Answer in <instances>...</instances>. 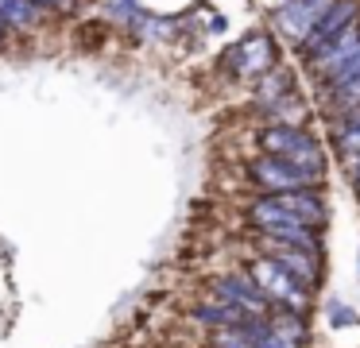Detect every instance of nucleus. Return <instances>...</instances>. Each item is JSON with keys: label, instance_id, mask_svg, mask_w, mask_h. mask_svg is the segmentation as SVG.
<instances>
[{"label": "nucleus", "instance_id": "obj_1", "mask_svg": "<svg viewBox=\"0 0 360 348\" xmlns=\"http://www.w3.org/2000/svg\"><path fill=\"white\" fill-rule=\"evenodd\" d=\"M252 221L259 224H271V221H302V224H314L318 228L326 221V205L314 190H287V193H264L248 205Z\"/></svg>", "mask_w": 360, "mask_h": 348}, {"label": "nucleus", "instance_id": "obj_2", "mask_svg": "<svg viewBox=\"0 0 360 348\" xmlns=\"http://www.w3.org/2000/svg\"><path fill=\"white\" fill-rule=\"evenodd\" d=\"M259 147H264V155H283V159L314 170V174L326 170V155H321L318 139L310 131L295 128V124H271V128H264L259 131Z\"/></svg>", "mask_w": 360, "mask_h": 348}, {"label": "nucleus", "instance_id": "obj_3", "mask_svg": "<svg viewBox=\"0 0 360 348\" xmlns=\"http://www.w3.org/2000/svg\"><path fill=\"white\" fill-rule=\"evenodd\" d=\"M248 275L259 283V290L283 309H295V314H306V302H310V286L298 283L287 267H283L275 255H256V263L248 267Z\"/></svg>", "mask_w": 360, "mask_h": 348}, {"label": "nucleus", "instance_id": "obj_4", "mask_svg": "<svg viewBox=\"0 0 360 348\" xmlns=\"http://www.w3.org/2000/svg\"><path fill=\"white\" fill-rule=\"evenodd\" d=\"M252 182L264 186L267 193H287V190H314L318 186L321 174H314V170L298 167V162L283 159V155H259L256 162L248 167Z\"/></svg>", "mask_w": 360, "mask_h": 348}, {"label": "nucleus", "instance_id": "obj_5", "mask_svg": "<svg viewBox=\"0 0 360 348\" xmlns=\"http://www.w3.org/2000/svg\"><path fill=\"white\" fill-rule=\"evenodd\" d=\"M329 8H333V0H287V4L275 12V31L287 35L295 46H302L306 35L318 27Z\"/></svg>", "mask_w": 360, "mask_h": 348}, {"label": "nucleus", "instance_id": "obj_6", "mask_svg": "<svg viewBox=\"0 0 360 348\" xmlns=\"http://www.w3.org/2000/svg\"><path fill=\"white\" fill-rule=\"evenodd\" d=\"M225 66L233 70L236 77H264L267 70H275V43H271V35L256 31V35L240 39V43L225 54Z\"/></svg>", "mask_w": 360, "mask_h": 348}, {"label": "nucleus", "instance_id": "obj_7", "mask_svg": "<svg viewBox=\"0 0 360 348\" xmlns=\"http://www.w3.org/2000/svg\"><path fill=\"white\" fill-rule=\"evenodd\" d=\"M352 23H360V0H333V8L321 15V23L310 31V35H306V43L298 46V51H302V58L310 62L321 46H329L337 35H341V31H349Z\"/></svg>", "mask_w": 360, "mask_h": 348}, {"label": "nucleus", "instance_id": "obj_8", "mask_svg": "<svg viewBox=\"0 0 360 348\" xmlns=\"http://www.w3.org/2000/svg\"><path fill=\"white\" fill-rule=\"evenodd\" d=\"M213 294L225 302H233V306L248 309V314L264 317V309L271 306V298H267L264 290H259V283L252 275H225V278H213Z\"/></svg>", "mask_w": 360, "mask_h": 348}, {"label": "nucleus", "instance_id": "obj_9", "mask_svg": "<svg viewBox=\"0 0 360 348\" xmlns=\"http://www.w3.org/2000/svg\"><path fill=\"white\" fill-rule=\"evenodd\" d=\"M267 255H275V259H279L283 267H287L290 275L298 278V283H306V286H314V283H318V255H314L310 247L271 244V247H267Z\"/></svg>", "mask_w": 360, "mask_h": 348}, {"label": "nucleus", "instance_id": "obj_10", "mask_svg": "<svg viewBox=\"0 0 360 348\" xmlns=\"http://www.w3.org/2000/svg\"><path fill=\"white\" fill-rule=\"evenodd\" d=\"M259 232L267 236V244H290V247H318V236H314V224L302 221H271L259 224Z\"/></svg>", "mask_w": 360, "mask_h": 348}, {"label": "nucleus", "instance_id": "obj_11", "mask_svg": "<svg viewBox=\"0 0 360 348\" xmlns=\"http://www.w3.org/2000/svg\"><path fill=\"white\" fill-rule=\"evenodd\" d=\"M194 317L205 321V325H217V329H233V325H244L256 314H248V309L233 306V302H225V298H213V302H205V306H198Z\"/></svg>", "mask_w": 360, "mask_h": 348}, {"label": "nucleus", "instance_id": "obj_12", "mask_svg": "<svg viewBox=\"0 0 360 348\" xmlns=\"http://www.w3.org/2000/svg\"><path fill=\"white\" fill-rule=\"evenodd\" d=\"M333 143L341 147L345 159H356V155H360V112H337Z\"/></svg>", "mask_w": 360, "mask_h": 348}, {"label": "nucleus", "instance_id": "obj_13", "mask_svg": "<svg viewBox=\"0 0 360 348\" xmlns=\"http://www.w3.org/2000/svg\"><path fill=\"white\" fill-rule=\"evenodd\" d=\"M240 329L248 333V340H252L256 348H298L290 337H283V333H275L267 317H248V321H244Z\"/></svg>", "mask_w": 360, "mask_h": 348}, {"label": "nucleus", "instance_id": "obj_14", "mask_svg": "<svg viewBox=\"0 0 360 348\" xmlns=\"http://www.w3.org/2000/svg\"><path fill=\"white\" fill-rule=\"evenodd\" d=\"M0 15L8 20V27H27L39 15V4L35 0H0Z\"/></svg>", "mask_w": 360, "mask_h": 348}, {"label": "nucleus", "instance_id": "obj_15", "mask_svg": "<svg viewBox=\"0 0 360 348\" xmlns=\"http://www.w3.org/2000/svg\"><path fill=\"white\" fill-rule=\"evenodd\" d=\"M213 348H256L248 340V333L240 329V325H233V329H217L213 333Z\"/></svg>", "mask_w": 360, "mask_h": 348}, {"label": "nucleus", "instance_id": "obj_16", "mask_svg": "<svg viewBox=\"0 0 360 348\" xmlns=\"http://www.w3.org/2000/svg\"><path fill=\"white\" fill-rule=\"evenodd\" d=\"M329 317H333L337 325H345V321H356V314H352V309H341V306H329Z\"/></svg>", "mask_w": 360, "mask_h": 348}, {"label": "nucleus", "instance_id": "obj_17", "mask_svg": "<svg viewBox=\"0 0 360 348\" xmlns=\"http://www.w3.org/2000/svg\"><path fill=\"white\" fill-rule=\"evenodd\" d=\"M352 186H356V190H360V155H356V159H352Z\"/></svg>", "mask_w": 360, "mask_h": 348}, {"label": "nucleus", "instance_id": "obj_18", "mask_svg": "<svg viewBox=\"0 0 360 348\" xmlns=\"http://www.w3.org/2000/svg\"><path fill=\"white\" fill-rule=\"evenodd\" d=\"M35 4H39V8H63L66 0H35Z\"/></svg>", "mask_w": 360, "mask_h": 348}, {"label": "nucleus", "instance_id": "obj_19", "mask_svg": "<svg viewBox=\"0 0 360 348\" xmlns=\"http://www.w3.org/2000/svg\"><path fill=\"white\" fill-rule=\"evenodd\" d=\"M4 27H8V20H4V15H0V39H4Z\"/></svg>", "mask_w": 360, "mask_h": 348}, {"label": "nucleus", "instance_id": "obj_20", "mask_svg": "<svg viewBox=\"0 0 360 348\" xmlns=\"http://www.w3.org/2000/svg\"><path fill=\"white\" fill-rule=\"evenodd\" d=\"M210 348H213V344H210Z\"/></svg>", "mask_w": 360, "mask_h": 348}]
</instances>
